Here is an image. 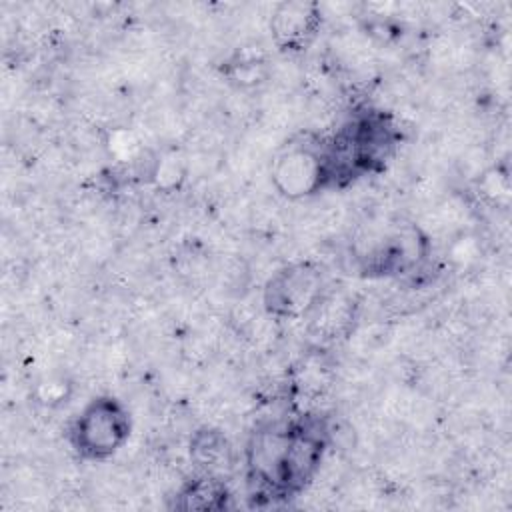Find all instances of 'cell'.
<instances>
[{
  "label": "cell",
  "mask_w": 512,
  "mask_h": 512,
  "mask_svg": "<svg viewBox=\"0 0 512 512\" xmlns=\"http://www.w3.org/2000/svg\"><path fill=\"white\" fill-rule=\"evenodd\" d=\"M276 188L288 198H300L324 190V162L320 140L288 144L272 168Z\"/></svg>",
  "instance_id": "obj_5"
},
{
  "label": "cell",
  "mask_w": 512,
  "mask_h": 512,
  "mask_svg": "<svg viewBox=\"0 0 512 512\" xmlns=\"http://www.w3.org/2000/svg\"><path fill=\"white\" fill-rule=\"evenodd\" d=\"M400 140L392 118L380 110L356 112L338 132L322 142L324 188L344 186L354 178L384 168Z\"/></svg>",
  "instance_id": "obj_2"
},
{
  "label": "cell",
  "mask_w": 512,
  "mask_h": 512,
  "mask_svg": "<svg viewBox=\"0 0 512 512\" xmlns=\"http://www.w3.org/2000/svg\"><path fill=\"white\" fill-rule=\"evenodd\" d=\"M228 500L230 492L222 476L200 474L180 488L174 506L182 510H220L228 506Z\"/></svg>",
  "instance_id": "obj_8"
},
{
  "label": "cell",
  "mask_w": 512,
  "mask_h": 512,
  "mask_svg": "<svg viewBox=\"0 0 512 512\" xmlns=\"http://www.w3.org/2000/svg\"><path fill=\"white\" fill-rule=\"evenodd\" d=\"M326 446L328 428L318 416L260 426L246 446L252 494L272 500L300 494L318 472Z\"/></svg>",
  "instance_id": "obj_1"
},
{
  "label": "cell",
  "mask_w": 512,
  "mask_h": 512,
  "mask_svg": "<svg viewBox=\"0 0 512 512\" xmlns=\"http://www.w3.org/2000/svg\"><path fill=\"white\" fill-rule=\"evenodd\" d=\"M324 298V276L310 262L278 270L264 288V306L274 316H302Z\"/></svg>",
  "instance_id": "obj_4"
},
{
  "label": "cell",
  "mask_w": 512,
  "mask_h": 512,
  "mask_svg": "<svg viewBox=\"0 0 512 512\" xmlns=\"http://www.w3.org/2000/svg\"><path fill=\"white\" fill-rule=\"evenodd\" d=\"M190 458L202 474L222 476L234 468V450L228 438L212 428L198 430L190 440Z\"/></svg>",
  "instance_id": "obj_7"
},
{
  "label": "cell",
  "mask_w": 512,
  "mask_h": 512,
  "mask_svg": "<svg viewBox=\"0 0 512 512\" xmlns=\"http://www.w3.org/2000/svg\"><path fill=\"white\" fill-rule=\"evenodd\" d=\"M130 436V414L112 396L92 398L70 426V444L86 460L114 456Z\"/></svg>",
  "instance_id": "obj_3"
},
{
  "label": "cell",
  "mask_w": 512,
  "mask_h": 512,
  "mask_svg": "<svg viewBox=\"0 0 512 512\" xmlns=\"http://www.w3.org/2000/svg\"><path fill=\"white\" fill-rule=\"evenodd\" d=\"M320 12L316 4L308 2H284L276 8L270 28L276 44L282 50H304L320 28Z\"/></svg>",
  "instance_id": "obj_6"
}]
</instances>
